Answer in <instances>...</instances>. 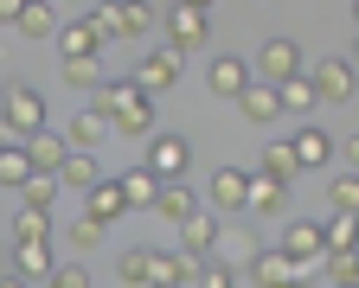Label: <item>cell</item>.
Instances as JSON below:
<instances>
[{"instance_id": "obj_1", "label": "cell", "mask_w": 359, "mask_h": 288, "mask_svg": "<svg viewBox=\"0 0 359 288\" xmlns=\"http://www.w3.org/2000/svg\"><path fill=\"white\" fill-rule=\"evenodd\" d=\"M97 109L109 116V128H116V135H135V141H148V135H154V96H142L128 77H103Z\"/></svg>"}, {"instance_id": "obj_2", "label": "cell", "mask_w": 359, "mask_h": 288, "mask_svg": "<svg viewBox=\"0 0 359 288\" xmlns=\"http://www.w3.org/2000/svg\"><path fill=\"white\" fill-rule=\"evenodd\" d=\"M45 116H52V109H45V96L32 90V83H7V90H0V135H7V141H20V148H26V141L32 135H45Z\"/></svg>"}, {"instance_id": "obj_3", "label": "cell", "mask_w": 359, "mask_h": 288, "mask_svg": "<svg viewBox=\"0 0 359 288\" xmlns=\"http://www.w3.org/2000/svg\"><path fill=\"white\" fill-rule=\"evenodd\" d=\"M187 167H193V141L173 135V128H154V135H148V160H142V173H148L154 186H180V179H187Z\"/></svg>"}, {"instance_id": "obj_4", "label": "cell", "mask_w": 359, "mask_h": 288, "mask_svg": "<svg viewBox=\"0 0 359 288\" xmlns=\"http://www.w3.org/2000/svg\"><path fill=\"white\" fill-rule=\"evenodd\" d=\"M90 26H97L103 45H116V39H148L161 26V7H148V0H128V7H90Z\"/></svg>"}, {"instance_id": "obj_5", "label": "cell", "mask_w": 359, "mask_h": 288, "mask_svg": "<svg viewBox=\"0 0 359 288\" xmlns=\"http://www.w3.org/2000/svg\"><path fill=\"white\" fill-rule=\"evenodd\" d=\"M308 64H302V45L295 39H263V52L250 58V83H263V90H283L289 77H302Z\"/></svg>"}, {"instance_id": "obj_6", "label": "cell", "mask_w": 359, "mask_h": 288, "mask_svg": "<svg viewBox=\"0 0 359 288\" xmlns=\"http://www.w3.org/2000/svg\"><path fill=\"white\" fill-rule=\"evenodd\" d=\"M161 32H167V52H199L212 45V13L205 7H161Z\"/></svg>"}, {"instance_id": "obj_7", "label": "cell", "mask_w": 359, "mask_h": 288, "mask_svg": "<svg viewBox=\"0 0 359 288\" xmlns=\"http://www.w3.org/2000/svg\"><path fill=\"white\" fill-rule=\"evenodd\" d=\"M244 269H250V282H257V288H308V269H302V263H289L283 250H257Z\"/></svg>"}, {"instance_id": "obj_8", "label": "cell", "mask_w": 359, "mask_h": 288, "mask_svg": "<svg viewBox=\"0 0 359 288\" xmlns=\"http://www.w3.org/2000/svg\"><path fill=\"white\" fill-rule=\"evenodd\" d=\"M308 83H314V103H353V58L340 52V58H321L308 71Z\"/></svg>"}, {"instance_id": "obj_9", "label": "cell", "mask_w": 359, "mask_h": 288, "mask_svg": "<svg viewBox=\"0 0 359 288\" xmlns=\"http://www.w3.org/2000/svg\"><path fill=\"white\" fill-rule=\"evenodd\" d=\"M218 237H224V218H212V212H193L187 224H180V256H187V263H205V256H218Z\"/></svg>"}, {"instance_id": "obj_10", "label": "cell", "mask_w": 359, "mask_h": 288, "mask_svg": "<svg viewBox=\"0 0 359 288\" xmlns=\"http://www.w3.org/2000/svg\"><path fill=\"white\" fill-rule=\"evenodd\" d=\"M205 90H212V96H224V103H238V96L250 90V58L218 52V58L205 64Z\"/></svg>"}, {"instance_id": "obj_11", "label": "cell", "mask_w": 359, "mask_h": 288, "mask_svg": "<svg viewBox=\"0 0 359 288\" xmlns=\"http://www.w3.org/2000/svg\"><path fill=\"white\" fill-rule=\"evenodd\" d=\"M135 90H142V96H167L173 83H180V52H167V45H161V52H148L142 64H135V77H128Z\"/></svg>"}, {"instance_id": "obj_12", "label": "cell", "mask_w": 359, "mask_h": 288, "mask_svg": "<svg viewBox=\"0 0 359 288\" xmlns=\"http://www.w3.org/2000/svg\"><path fill=\"white\" fill-rule=\"evenodd\" d=\"M103 135H109V116H103L97 103H83V109L65 122L58 141H65V154H97V141H103Z\"/></svg>"}, {"instance_id": "obj_13", "label": "cell", "mask_w": 359, "mask_h": 288, "mask_svg": "<svg viewBox=\"0 0 359 288\" xmlns=\"http://www.w3.org/2000/svg\"><path fill=\"white\" fill-rule=\"evenodd\" d=\"M244 192H250L244 167H212V218H244Z\"/></svg>"}, {"instance_id": "obj_14", "label": "cell", "mask_w": 359, "mask_h": 288, "mask_svg": "<svg viewBox=\"0 0 359 288\" xmlns=\"http://www.w3.org/2000/svg\"><path fill=\"white\" fill-rule=\"evenodd\" d=\"M321 218H289L283 224V256L289 263H302V269H314V263H321Z\"/></svg>"}, {"instance_id": "obj_15", "label": "cell", "mask_w": 359, "mask_h": 288, "mask_svg": "<svg viewBox=\"0 0 359 288\" xmlns=\"http://www.w3.org/2000/svg\"><path fill=\"white\" fill-rule=\"evenodd\" d=\"M289 154H295V173H302V167H327L340 148H334V135H327L321 122H308V128L289 135Z\"/></svg>"}, {"instance_id": "obj_16", "label": "cell", "mask_w": 359, "mask_h": 288, "mask_svg": "<svg viewBox=\"0 0 359 288\" xmlns=\"http://www.w3.org/2000/svg\"><path fill=\"white\" fill-rule=\"evenodd\" d=\"M58 52H65V64H71V58H103L109 45L97 39V26H90V13H77V20H65V26H58Z\"/></svg>"}, {"instance_id": "obj_17", "label": "cell", "mask_w": 359, "mask_h": 288, "mask_svg": "<svg viewBox=\"0 0 359 288\" xmlns=\"http://www.w3.org/2000/svg\"><path fill=\"white\" fill-rule=\"evenodd\" d=\"M122 212H128V205H122V186H116V173H103L97 186L83 192V218H90V224H103V231H109Z\"/></svg>"}, {"instance_id": "obj_18", "label": "cell", "mask_w": 359, "mask_h": 288, "mask_svg": "<svg viewBox=\"0 0 359 288\" xmlns=\"http://www.w3.org/2000/svg\"><path fill=\"white\" fill-rule=\"evenodd\" d=\"M193 212H205V205H199V192H193L187 179H180V186H161V192H154V218H167V224H187Z\"/></svg>"}, {"instance_id": "obj_19", "label": "cell", "mask_w": 359, "mask_h": 288, "mask_svg": "<svg viewBox=\"0 0 359 288\" xmlns=\"http://www.w3.org/2000/svg\"><path fill=\"white\" fill-rule=\"evenodd\" d=\"M289 212V186H269L250 173V192H244V218H283Z\"/></svg>"}, {"instance_id": "obj_20", "label": "cell", "mask_w": 359, "mask_h": 288, "mask_svg": "<svg viewBox=\"0 0 359 288\" xmlns=\"http://www.w3.org/2000/svg\"><path fill=\"white\" fill-rule=\"evenodd\" d=\"M58 7L52 0H20V20H13V32H26V39H58Z\"/></svg>"}, {"instance_id": "obj_21", "label": "cell", "mask_w": 359, "mask_h": 288, "mask_svg": "<svg viewBox=\"0 0 359 288\" xmlns=\"http://www.w3.org/2000/svg\"><path fill=\"white\" fill-rule=\"evenodd\" d=\"M116 282L122 288H154V244H135L116 256Z\"/></svg>"}, {"instance_id": "obj_22", "label": "cell", "mask_w": 359, "mask_h": 288, "mask_svg": "<svg viewBox=\"0 0 359 288\" xmlns=\"http://www.w3.org/2000/svg\"><path fill=\"white\" fill-rule=\"evenodd\" d=\"M7 269L32 282V275H52L58 256H52V244H13V250H7Z\"/></svg>"}, {"instance_id": "obj_23", "label": "cell", "mask_w": 359, "mask_h": 288, "mask_svg": "<svg viewBox=\"0 0 359 288\" xmlns=\"http://www.w3.org/2000/svg\"><path fill=\"white\" fill-rule=\"evenodd\" d=\"M238 116H244L250 128H269V122L283 116V109H276V90H263V83H250V90L238 96Z\"/></svg>"}, {"instance_id": "obj_24", "label": "cell", "mask_w": 359, "mask_h": 288, "mask_svg": "<svg viewBox=\"0 0 359 288\" xmlns=\"http://www.w3.org/2000/svg\"><path fill=\"white\" fill-rule=\"evenodd\" d=\"M26 160H32V173H52V179H58V167H65V141H58L52 128L32 135V141H26Z\"/></svg>"}, {"instance_id": "obj_25", "label": "cell", "mask_w": 359, "mask_h": 288, "mask_svg": "<svg viewBox=\"0 0 359 288\" xmlns=\"http://www.w3.org/2000/svg\"><path fill=\"white\" fill-rule=\"evenodd\" d=\"M116 186H122V205H128V212H154V192H161V186H154V179H148L142 167L116 173Z\"/></svg>"}, {"instance_id": "obj_26", "label": "cell", "mask_w": 359, "mask_h": 288, "mask_svg": "<svg viewBox=\"0 0 359 288\" xmlns=\"http://www.w3.org/2000/svg\"><path fill=\"white\" fill-rule=\"evenodd\" d=\"M257 179H269V186H289V179H295V154H289V141H269V148H263Z\"/></svg>"}, {"instance_id": "obj_27", "label": "cell", "mask_w": 359, "mask_h": 288, "mask_svg": "<svg viewBox=\"0 0 359 288\" xmlns=\"http://www.w3.org/2000/svg\"><path fill=\"white\" fill-rule=\"evenodd\" d=\"M154 288H193V263L180 250H154Z\"/></svg>"}, {"instance_id": "obj_28", "label": "cell", "mask_w": 359, "mask_h": 288, "mask_svg": "<svg viewBox=\"0 0 359 288\" xmlns=\"http://www.w3.org/2000/svg\"><path fill=\"white\" fill-rule=\"evenodd\" d=\"M26 179H32V160H26L20 141H7V148H0V192H20Z\"/></svg>"}, {"instance_id": "obj_29", "label": "cell", "mask_w": 359, "mask_h": 288, "mask_svg": "<svg viewBox=\"0 0 359 288\" xmlns=\"http://www.w3.org/2000/svg\"><path fill=\"white\" fill-rule=\"evenodd\" d=\"M97 179H103L97 154H65V167H58V186H77V192H90Z\"/></svg>"}, {"instance_id": "obj_30", "label": "cell", "mask_w": 359, "mask_h": 288, "mask_svg": "<svg viewBox=\"0 0 359 288\" xmlns=\"http://www.w3.org/2000/svg\"><path fill=\"white\" fill-rule=\"evenodd\" d=\"M52 212H26L20 205V218H13V244H52Z\"/></svg>"}, {"instance_id": "obj_31", "label": "cell", "mask_w": 359, "mask_h": 288, "mask_svg": "<svg viewBox=\"0 0 359 288\" xmlns=\"http://www.w3.org/2000/svg\"><path fill=\"white\" fill-rule=\"evenodd\" d=\"M276 109H283V116H308V109H314V83H308V71L289 77V83L276 90Z\"/></svg>"}, {"instance_id": "obj_32", "label": "cell", "mask_w": 359, "mask_h": 288, "mask_svg": "<svg viewBox=\"0 0 359 288\" xmlns=\"http://www.w3.org/2000/svg\"><path fill=\"white\" fill-rule=\"evenodd\" d=\"M20 205H26V212H52V205H58V179H52V173H32V179L20 186Z\"/></svg>"}, {"instance_id": "obj_33", "label": "cell", "mask_w": 359, "mask_h": 288, "mask_svg": "<svg viewBox=\"0 0 359 288\" xmlns=\"http://www.w3.org/2000/svg\"><path fill=\"white\" fill-rule=\"evenodd\" d=\"M193 288H238V269L224 256H205V263H193Z\"/></svg>"}, {"instance_id": "obj_34", "label": "cell", "mask_w": 359, "mask_h": 288, "mask_svg": "<svg viewBox=\"0 0 359 288\" xmlns=\"http://www.w3.org/2000/svg\"><path fill=\"white\" fill-rule=\"evenodd\" d=\"M65 83L71 90H103V58H71L65 64Z\"/></svg>"}, {"instance_id": "obj_35", "label": "cell", "mask_w": 359, "mask_h": 288, "mask_svg": "<svg viewBox=\"0 0 359 288\" xmlns=\"http://www.w3.org/2000/svg\"><path fill=\"white\" fill-rule=\"evenodd\" d=\"M65 244H71L77 256H90V250L103 244V224H90V218H71V224H65Z\"/></svg>"}, {"instance_id": "obj_36", "label": "cell", "mask_w": 359, "mask_h": 288, "mask_svg": "<svg viewBox=\"0 0 359 288\" xmlns=\"http://www.w3.org/2000/svg\"><path fill=\"white\" fill-rule=\"evenodd\" d=\"M334 212L340 218H359V179L353 173H334Z\"/></svg>"}, {"instance_id": "obj_37", "label": "cell", "mask_w": 359, "mask_h": 288, "mask_svg": "<svg viewBox=\"0 0 359 288\" xmlns=\"http://www.w3.org/2000/svg\"><path fill=\"white\" fill-rule=\"evenodd\" d=\"M45 288H90V269L83 263H58L52 275H45Z\"/></svg>"}, {"instance_id": "obj_38", "label": "cell", "mask_w": 359, "mask_h": 288, "mask_svg": "<svg viewBox=\"0 0 359 288\" xmlns=\"http://www.w3.org/2000/svg\"><path fill=\"white\" fill-rule=\"evenodd\" d=\"M0 288H32L26 275H13V269H0Z\"/></svg>"}, {"instance_id": "obj_39", "label": "cell", "mask_w": 359, "mask_h": 288, "mask_svg": "<svg viewBox=\"0 0 359 288\" xmlns=\"http://www.w3.org/2000/svg\"><path fill=\"white\" fill-rule=\"evenodd\" d=\"M340 288H353V282H340Z\"/></svg>"}]
</instances>
